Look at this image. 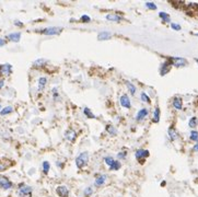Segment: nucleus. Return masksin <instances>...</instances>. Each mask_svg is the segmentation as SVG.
Masks as SVG:
<instances>
[{"label":"nucleus","instance_id":"obj_1","mask_svg":"<svg viewBox=\"0 0 198 197\" xmlns=\"http://www.w3.org/2000/svg\"><path fill=\"white\" fill-rule=\"evenodd\" d=\"M88 160H89V153L86 151V152H82L78 155L77 159H76V164H77V166L79 169H82L88 163Z\"/></svg>","mask_w":198,"mask_h":197},{"label":"nucleus","instance_id":"obj_2","mask_svg":"<svg viewBox=\"0 0 198 197\" xmlns=\"http://www.w3.org/2000/svg\"><path fill=\"white\" fill-rule=\"evenodd\" d=\"M170 63L177 68H181L187 65V60L185 58H181V57H174V58H171V63Z\"/></svg>","mask_w":198,"mask_h":197},{"label":"nucleus","instance_id":"obj_3","mask_svg":"<svg viewBox=\"0 0 198 197\" xmlns=\"http://www.w3.org/2000/svg\"><path fill=\"white\" fill-rule=\"evenodd\" d=\"M62 28H59V26L55 28V26H53V28H45V30H43L42 33H44V34L46 35H58L62 33Z\"/></svg>","mask_w":198,"mask_h":197},{"label":"nucleus","instance_id":"obj_4","mask_svg":"<svg viewBox=\"0 0 198 197\" xmlns=\"http://www.w3.org/2000/svg\"><path fill=\"white\" fill-rule=\"evenodd\" d=\"M0 187H2L3 189H9L12 187V183L6 176H0Z\"/></svg>","mask_w":198,"mask_h":197},{"label":"nucleus","instance_id":"obj_5","mask_svg":"<svg viewBox=\"0 0 198 197\" xmlns=\"http://www.w3.org/2000/svg\"><path fill=\"white\" fill-rule=\"evenodd\" d=\"M56 193L58 194V196L60 197H68L69 196V190L65 185H60L56 188Z\"/></svg>","mask_w":198,"mask_h":197},{"label":"nucleus","instance_id":"obj_6","mask_svg":"<svg viewBox=\"0 0 198 197\" xmlns=\"http://www.w3.org/2000/svg\"><path fill=\"white\" fill-rule=\"evenodd\" d=\"M32 193V187L27 185H21L20 188H19V194L22 195V196H27V195H30Z\"/></svg>","mask_w":198,"mask_h":197},{"label":"nucleus","instance_id":"obj_7","mask_svg":"<svg viewBox=\"0 0 198 197\" xmlns=\"http://www.w3.org/2000/svg\"><path fill=\"white\" fill-rule=\"evenodd\" d=\"M136 158L137 159H145V158L149 157V151L145 150V149H139L136 151Z\"/></svg>","mask_w":198,"mask_h":197},{"label":"nucleus","instance_id":"obj_8","mask_svg":"<svg viewBox=\"0 0 198 197\" xmlns=\"http://www.w3.org/2000/svg\"><path fill=\"white\" fill-rule=\"evenodd\" d=\"M121 104L123 107H126V109H130V100L126 94L121 95Z\"/></svg>","mask_w":198,"mask_h":197},{"label":"nucleus","instance_id":"obj_9","mask_svg":"<svg viewBox=\"0 0 198 197\" xmlns=\"http://www.w3.org/2000/svg\"><path fill=\"white\" fill-rule=\"evenodd\" d=\"M171 70V63H162V66H161V69H160V73L161 76H164V74H166L167 72Z\"/></svg>","mask_w":198,"mask_h":197},{"label":"nucleus","instance_id":"obj_10","mask_svg":"<svg viewBox=\"0 0 198 197\" xmlns=\"http://www.w3.org/2000/svg\"><path fill=\"white\" fill-rule=\"evenodd\" d=\"M0 72L2 74H10L11 73V65H9V63H6V65L1 66V68H0Z\"/></svg>","mask_w":198,"mask_h":197},{"label":"nucleus","instance_id":"obj_11","mask_svg":"<svg viewBox=\"0 0 198 197\" xmlns=\"http://www.w3.org/2000/svg\"><path fill=\"white\" fill-rule=\"evenodd\" d=\"M106 179H107V176L106 175H99V176L95 179V186H101L103 185L104 183H105Z\"/></svg>","mask_w":198,"mask_h":197},{"label":"nucleus","instance_id":"obj_12","mask_svg":"<svg viewBox=\"0 0 198 197\" xmlns=\"http://www.w3.org/2000/svg\"><path fill=\"white\" fill-rule=\"evenodd\" d=\"M147 115H148V109H141L140 111L138 112V114H137L136 119L137 120H142Z\"/></svg>","mask_w":198,"mask_h":197},{"label":"nucleus","instance_id":"obj_13","mask_svg":"<svg viewBox=\"0 0 198 197\" xmlns=\"http://www.w3.org/2000/svg\"><path fill=\"white\" fill-rule=\"evenodd\" d=\"M173 106L176 109H182L183 107V101L181 98H174L173 100Z\"/></svg>","mask_w":198,"mask_h":197},{"label":"nucleus","instance_id":"obj_14","mask_svg":"<svg viewBox=\"0 0 198 197\" xmlns=\"http://www.w3.org/2000/svg\"><path fill=\"white\" fill-rule=\"evenodd\" d=\"M106 19L108 21H113V22H119L123 20V18L121 15H117V14H107L106 15Z\"/></svg>","mask_w":198,"mask_h":197},{"label":"nucleus","instance_id":"obj_15","mask_svg":"<svg viewBox=\"0 0 198 197\" xmlns=\"http://www.w3.org/2000/svg\"><path fill=\"white\" fill-rule=\"evenodd\" d=\"M8 38L10 39V41L12 42H19L21 38V34L20 33H12V34H9L8 35Z\"/></svg>","mask_w":198,"mask_h":197},{"label":"nucleus","instance_id":"obj_16","mask_svg":"<svg viewBox=\"0 0 198 197\" xmlns=\"http://www.w3.org/2000/svg\"><path fill=\"white\" fill-rule=\"evenodd\" d=\"M160 120V109L159 107H156L153 112V122L154 123H159Z\"/></svg>","mask_w":198,"mask_h":197},{"label":"nucleus","instance_id":"obj_17","mask_svg":"<svg viewBox=\"0 0 198 197\" xmlns=\"http://www.w3.org/2000/svg\"><path fill=\"white\" fill-rule=\"evenodd\" d=\"M169 136L170 138H171V140H175L176 138H177V133H176V130L173 127H171V128L169 129Z\"/></svg>","mask_w":198,"mask_h":197},{"label":"nucleus","instance_id":"obj_18","mask_svg":"<svg viewBox=\"0 0 198 197\" xmlns=\"http://www.w3.org/2000/svg\"><path fill=\"white\" fill-rule=\"evenodd\" d=\"M111 37V34L108 32H101L99 34V37L97 38L100 39V41H104V39H108Z\"/></svg>","mask_w":198,"mask_h":197},{"label":"nucleus","instance_id":"obj_19","mask_svg":"<svg viewBox=\"0 0 198 197\" xmlns=\"http://www.w3.org/2000/svg\"><path fill=\"white\" fill-rule=\"evenodd\" d=\"M66 138L67 139H69L70 141H73V140L76 139V134L73 130H68L66 133Z\"/></svg>","mask_w":198,"mask_h":197},{"label":"nucleus","instance_id":"obj_20","mask_svg":"<svg viewBox=\"0 0 198 197\" xmlns=\"http://www.w3.org/2000/svg\"><path fill=\"white\" fill-rule=\"evenodd\" d=\"M47 82V79L44 78V77H42V78L38 79V88H40V90H43L45 87V84H46Z\"/></svg>","mask_w":198,"mask_h":197},{"label":"nucleus","instance_id":"obj_21","mask_svg":"<svg viewBox=\"0 0 198 197\" xmlns=\"http://www.w3.org/2000/svg\"><path fill=\"white\" fill-rule=\"evenodd\" d=\"M49 168H51V164H49V162H47V161L43 162V172H44V174H48Z\"/></svg>","mask_w":198,"mask_h":197},{"label":"nucleus","instance_id":"obj_22","mask_svg":"<svg viewBox=\"0 0 198 197\" xmlns=\"http://www.w3.org/2000/svg\"><path fill=\"white\" fill-rule=\"evenodd\" d=\"M188 125H189V127H191V128H195V127L198 125V119L196 117H191V119H189Z\"/></svg>","mask_w":198,"mask_h":197},{"label":"nucleus","instance_id":"obj_23","mask_svg":"<svg viewBox=\"0 0 198 197\" xmlns=\"http://www.w3.org/2000/svg\"><path fill=\"white\" fill-rule=\"evenodd\" d=\"M189 138H191L193 141L198 142V131L196 130H191V135H189Z\"/></svg>","mask_w":198,"mask_h":197},{"label":"nucleus","instance_id":"obj_24","mask_svg":"<svg viewBox=\"0 0 198 197\" xmlns=\"http://www.w3.org/2000/svg\"><path fill=\"white\" fill-rule=\"evenodd\" d=\"M126 85L128 87V89H129V91H130V93L132 94V95H135V93H136V87H135L134 84H132L131 82H126Z\"/></svg>","mask_w":198,"mask_h":197},{"label":"nucleus","instance_id":"obj_25","mask_svg":"<svg viewBox=\"0 0 198 197\" xmlns=\"http://www.w3.org/2000/svg\"><path fill=\"white\" fill-rule=\"evenodd\" d=\"M159 15H160V18L164 22H170V20H171V19H170V15L167 14V13H165V12H160V13H159Z\"/></svg>","mask_w":198,"mask_h":197},{"label":"nucleus","instance_id":"obj_26","mask_svg":"<svg viewBox=\"0 0 198 197\" xmlns=\"http://www.w3.org/2000/svg\"><path fill=\"white\" fill-rule=\"evenodd\" d=\"M12 111H13V109H12L11 106H6L5 109L1 111V115H7V114L11 113Z\"/></svg>","mask_w":198,"mask_h":197},{"label":"nucleus","instance_id":"obj_27","mask_svg":"<svg viewBox=\"0 0 198 197\" xmlns=\"http://www.w3.org/2000/svg\"><path fill=\"white\" fill-rule=\"evenodd\" d=\"M104 161H105V163L107 164V165H108V166H110V168H111V166H112V164L114 163V161H115V160L113 159L112 157H106V158H104Z\"/></svg>","mask_w":198,"mask_h":197},{"label":"nucleus","instance_id":"obj_28","mask_svg":"<svg viewBox=\"0 0 198 197\" xmlns=\"http://www.w3.org/2000/svg\"><path fill=\"white\" fill-rule=\"evenodd\" d=\"M119 168H121V163H119L118 161H114V163H113L112 166H111V170L116 171V170H119Z\"/></svg>","mask_w":198,"mask_h":197},{"label":"nucleus","instance_id":"obj_29","mask_svg":"<svg viewBox=\"0 0 198 197\" xmlns=\"http://www.w3.org/2000/svg\"><path fill=\"white\" fill-rule=\"evenodd\" d=\"M83 112H84V114H86L88 117H90V118H94V115H93V113L92 112H90V109H88V107H86V109H83Z\"/></svg>","mask_w":198,"mask_h":197},{"label":"nucleus","instance_id":"obj_30","mask_svg":"<svg viewBox=\"0 0 198 197\" xmlns=\"http://www.w3.org/2000/svg\"><path fill=\"white\" fill-rule=\"evenodd\" d=\"M146 7L151 9V10H156V3H153V2H146Z\"/></svg>","mask_w":198,"mask_h":197},{"label":"nucleus","instance_id":"obj_31","mask_svg":"<svg viewBox=\"0 0 198 197\" xmlns=\"http://www.w3.org/2000/svg\"><path fill=\"white\" fill-rule=\"evenodd\" d=\"M45 63H46V60H44V59H38V60H36L35 63H34V66H36V67H41V66L45 65Z\"/></svg>","mask_w":198,"mask_h":197},{"label":"nucleus","instance_id":"obj_32","mask_svg":"<svg viewBox=\"0 0 198 197\" xmlns=\"http://www.w3.org/2000/svg\"><path fill=\"white\" fill-rule=\"evenodd\" d=\"M140 96H141V101H142V102H147V103L150 102V98H148V95L146 93H143V92H142Z\"/></svg>","mask_w":198,"mask_h":197},{"label":"nucleus","instance_id":"obj_33","mask_svg":"<svg viewBox=\"0 0 198 197\" xmlns=\"http://www.w3.org/2000/svg\"><path fill=\"white\" fill-rule=\"evenodd\" d=\"M107 130L110 131V134L111 135H116V129L114 128V127H112V126H107Z\"/></svg>","mask_w":198,"mask_h":197},{"label":"nucleus","instance_id":"obj_34","mask_svg":"<svg viewBox=\"0 0 198 197\" xmlns=\"http://www.w3.org/2000/svg\"><path fill=\"white\" fill-rule=\"evenodd\" d=\"M92 188L91 187H87L86 189H84V195H86V196H90L91 194H92Z\"/></svg>","mask_w":198,"mask_h":197},{"label":"nucleus","instance_id":"obj_35","mask_svg":"<svg viewBox=\"0 0 198 197\" xmlns=\"http://www.w3.org/2000/svg\"><path fill=\"white\" fill-rule=\"evenodd\" d=\"M126 155H127L126 151H121V152L117 154V157H118V159H124V158H126Z\"/></svg>","mask_w":198,"mask_h":197},{"label":"nucleus","instance_id":"obj_36","mask_svg":"<svg viewBox=\"0 0 198 197\" xmlns=\"http://www.w3.org/2000/svg\"><path fill=\"white\" fill-rule=\"evenodd\" d=\"M171 26H172V28H173V30H175V31H180V30H181V25H180V24L172 23Z\"/></svg>","mask_w":198,"mask_h":197},{"label":"nucleus","instance_id":"obj_37","mask_svg":"<svg viewBox=\"0 0 198 197\" xmlns=\"http://www.w3.org/2000/svg\"><path fill=\"white\" fill-rule=\"evenodd\" d=\"M81 20H82L83 22H89L91 19H90V17H88V15H82V17H81Z\"/></svg>","mask_w":198,"mask_h":197},{"label":"nucleus","instance_id":"obj_38","mask_svg":"<svg viewBox=\"0 0 198 197\" xmlns=\"http://www.w3.org/2000/svg\"><path fill=\"white\" fill-rule=\"evenodd\" d=\"M193 150H194V151H198V142H196V144L194 146Z\"/></svg>","mask_w":198,"mask_h":197},{"label":"nucleus","instance_id":"obj_39","mask_svg":"<svg viewBox=\"0 0 198 197\" xmlns=\"http://www.w3.org/2000/svg\"><path fill=\"white\" fill-rule=\"evenodd\" d=\"M3 84H5V80L2 79V80H0V89L3 87Z\"/></svg>","mask_w":198,"mask_h":197},{"label":"nucleus","instance_id":"obj_40","mask_svg":"<svg viewBox=\"0 0 198 197\" xmlns=\"http://www.w3.org/2000/svg\"><path fill=\"white\" fill-rule=\"evenodd\" d=\"M5 44H6V42L3 41V39L0 38V46H3V45H5Z\"/></svg>","mask_w":198,"mask_h":197},{"label":"nucleus","instance_id":"obj_41","mask_svg":"<svg viewBox=\"0 0 198 197\" xmlns=\"http://www.w3.org/2000/svg\"><path fill=\"white\" fill-rule=\"evenodd\" d=\"M6 169L5 165H2V164H0V171H3Z\"/></svg>","mask_w":198,"mask_h":197},{"label":"nucleus","instance_id":"obj_42","mask_svg":"<svg viewBox=\"0 0 198 197\" xmlns=\"http://www.w3.org/2000/svg\"><path fill=\"white\" fill-rule=\"evenodd\" d=\"M16 24H18V25H22V23H21V22H18V21L16 22Z\"/></svg>","mask_w":198,"mask_h":197},{"label":"nucleus","instance_id":"obj_43","mask_svg":"<svg viewBox=\"0 0 198 197\" xmlns=\"http://www.w3.org/2000/svg\"><path fill=\"white\" fill-rule=\"evenodd\" d=\"M196 61H197V63H198V59H196Z\"/></svg>","mask_w":198,"mask_h":197},{"label":"nucleus","instance_id":"obj_44","mask_svg":"<svg viewBox=\"0 0 198 197\" xmlns=\"http://www.w3.org/2000/svg\"><path fill=\"white\" fill-rule=\"evenodd\" d=\"M196 36H198V33H197V34H196Z\"/></svg>","mask_w":198,"mask_h":197}]
</instances>
